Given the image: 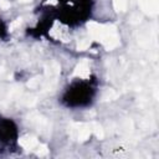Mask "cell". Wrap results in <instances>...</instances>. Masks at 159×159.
Wrapping results in <instances>:
<instances>
[{
    "label": "cell",
    "instance_id": "6da1fadb",
    "mask_svg": "<svg viewBox=\"0 0 159 159\" xmlns=\"http://www.w3.org/2000/svg\"><path fill=\"white\" fill-rule=\"evenodd\" d=\"M19 144L24 149L30 150V149H34L35 147H37L39 142H37V139L34 135H23L19 139Z\"/></svg>",
    "mask_w": 159,
    "mask_h": 159
},
{
    "label": "cell",
    "instance_id": "7a4b0ae2",
    "mask_svg": "<svg viewBox=\"0 0 159 159\" xmlns=\"http://www.w3.org/2000/svg\"><path fill=\"white\" fill-rule=\"evenodd\" d=\"M73 75L77 76V77H81V78H87L88 77V75H90V65H88L87 60H83V61H81L77 65V67L73 71Z\"/></svg>",
    "mask_w": 159,
    "mask_h": 159
},
{
    "label": "cell",
    "instance_id": "3957f363",
    "mask_svg": "<svg viewBox=\"0 0 159 159\" xmlns=\"http://www.w3.org/2000/svg\"><path fill=\"white\" fill-rule=\"evenodd\" d=\"M91 135V129L88 127H85L82 129H80V133H78V141H81V142H85L87 141V139L90 138Z\"/></svg>",
    "mask_w": 159,
    "mask_h": 159
},
{
    "label": "cell",
    "instance_id": "277c9868",
    "mask_svg": "<svg viewBox=\"0 0 159 159\" xmlns=\"http://www.w3.org/2000/svg\"><path fill=\"white\" fill-rule=\"evenodd\" d=\"M116 11H124L127 8V0H113Z\"/></svg>",
    "mask_w": 159,
    "mask_h": 159
},
{
    "label": "cell",
    "instance_id": "5b68a950",
    "mask_svg": "<svg viewBox=\"0 0 159 159\" xmlns=\"http://www.w3.org/2000/svg\"><path fill=\"white\" fill-rule=\"evenodd\" d=\"M91 131H93L94 135H96L97 138H99V139H102V138L105 137V133H103L102 127L99 126V124H97V123H93V124H92V129H91Z\"/></svg>",
    "mask_w": 159,
    "mask_h": 159
},
{
    "label": "cell",
    "instance_id": "8992f818",
    "mask_svg": "<svg viewBox=\"0 0 159 159\" xmlns=\"http://www.w3.org/2000/svg\"><path fill=\"white\" fill-rule=\"evenodd\" d=\"M90 45H91V40H88V39H83V40H81L78 44H77V50L78 51H83V50H87L88 47H90Z\"/></svg>",
    "mask_w": 159,
    "mask_h": 159
},
{
    "label": "cell",
    "instance_id": "52a82bcc",
    "mask_svg": "<svg viewBox=\"0 0 159 159\" xmlns=\"http://www.w3.org/2000/svg\"><path fill=\"white\" fill-rule=\"evenodd\" d=\"M47 153H49V149H47L46 144H37V149H36L37 155L44 157V155H47Z\"/></svg>",
    "mask_w": 159,
    "mask_h": 159
},
{
    "label": "cell",
    "instance_id": "ba28073f",
    "mask_svg": "<svg viewBox=\"0 0 159 159\" xmlns=\"http://www.w3.org/2000/svg\"><path fill=\"white\" fill-rule=\"evenodd\" d=\"M21 23H23V19H21V17H20V19H16L15 21L11 23V25H10V30H11V31L15 30L16 28H19L20 25H21Z\"/></svg>",
    "mask_w": 159,
    "mask_h": 159
},
{
    "label": "cell",
    "instance_id": "9c48e42d",
    "mask_svg": "<svg viewBox=\"0 0 159 159\" xmlns=\"http://www.w3.org/2000/svg\"><path fill=\"white\" fill-rule=\"evenodd\" d=\"M0 8H2L3 10H6L10 8V3L8 2V0H0Z\"/></svg>",
    "mask_w": 159,
    "mask_h": 159
},
{
    "label": "cell",
    "instance_id": "30bf717a",
    "mask_svg": "<svg viewBox=\"0 0 159 159\" xmlns=\"http://www.w3.org/2000/svg\"><path fill=\"white\" fill-rule=\"evenodd\" d=\"M39 85V78H32V80H30V81L28 82V86L30 87V88H34V87H36Z\"/></svg>",
    "mask_w": 159,
    "mask_h": 159
},
{
    "label": "cell",
    "instance_id": "8fae6325",
    "mask_svg": "<svg viewBox=\"0 0 159 159\" xmlns=\"http://www.w3.org/2000/svg\"><path fill=\"white\" fill-rule=\"evenodd\" d=\"M46 4H51V5H56L57 4V0H47Z\"/></svg>",
    "mask_w": 159,
    "mask_h": 159
},
{
    "label": "cell",
    "instance_id": "7c38bea8",
    "mask_svg": "<svg viewBox=\"0 0 159 159\" xmlns=\"http://www.w3.org/2000/svg\"><path fill=\"white\" fill-rule=\"evenodd\" d=\"M19 2H20V3H30L31 0H19Z\"/></svg>",
    "mask_w": 159,
    "mask_h": 159
}]
</instances>
